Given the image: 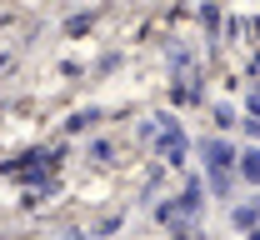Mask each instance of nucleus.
I'll return each mask as SVG.
<instances>
[{"label": "nucleus", "instance_id": "2", "mask_svg": "<svg viewBox=\"0 0 260 240\" xmlns=\"http://www.w3.org/2000/svg\"><path fill=\"white\" fill-rule=\"evenodd\" d=\"M245 175H260V155H255V150L245 155Z\"/></svg>", "mask_w": 260, "mask_h": 240}, {"label": "nucleus", "instance_id": "1", "mask_svg": "<svg viewBox=\"0 0 260 240\" xmlns=\"http://www.w3.org/2000/svg\"><path fill=\"white\" fill-rule=\"evenodd\" d=\"M210 165H215V170L230 165V150H225V145H210Z\"/></svg>", "mask_w": 260, "mask_h": 240}]
</instances>
